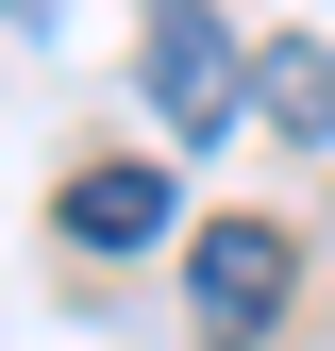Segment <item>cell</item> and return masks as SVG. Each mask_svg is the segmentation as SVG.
<instances>
[{
  "label": "cell",
  "instance_id": "cell-5",
  "mask_svg": "<svg viewBox=\"0 0 335 351\" xmlns=\"http://www.w3.org/2000/svg\"><path fill=\"white\" fill-rule=\"evenodd\" d=\"M0 17H67V0H0Z\"/></svg>",
  "mask_w": 335,
  "mask_h": 351
},
{
  "label": "cell",
  "instance_id": "cell-2",
  "mask_svg": "<svg viewBox=\"0 0 335 351\" xmlns=\"http://www.w3.org/2000/svg\"><path fill=\"white\" fill-rule=\"evenodd\" d=\"M151 101H168V134H218L235 117V51H218L201 0H151Z\"/></svg>",
  "mask_w": 335,
  "mask_h": 351
},
{
  "label": "cell",
  "instance_id": "cell-3",
  "mask_svg": "<svg viewBox=\"0 0 335 351\" xmlns=\"http://www.w3.org/2000/svg\"><path fill=\"white\" fill-rule=\"evenodd\" d=\"M67 251H151L168 234V167H67Z\"/></svg>",
  "mask_w": 335,
  "mask_h": 351
},
{
  "label": "cell",
  "instance_id": "cell-4",
  "mask_svg": "<svg viewBox=\"0 0 335 351\" xmlns=\"http://www.w3.org/2000/svg\"><path fill=\"white\" fill-rule=\"evenodd\" d=\"M251 101H268L285 134H335V51L319 34H268V51H251Z\"/></svg>",
  "mask_w": 335,
  "mask_h": 351
},
{
  "label": "cell",
  "instance_id": "cell-1",
  "mask_svg": "<svg viewBox=\"0 0 335 351\" xmlns=\"http://www.w3.org/2000/svg\"><path fill=\"white\" fill-rule=\"evenodd\" d=\"M285 285H302V234H285V217H218V234L185 251V301H201V335L218 351H251L285 318Z\"/></svg>",
  "mask_w": 335,
  "mask_h": 351
}]
</instances>
